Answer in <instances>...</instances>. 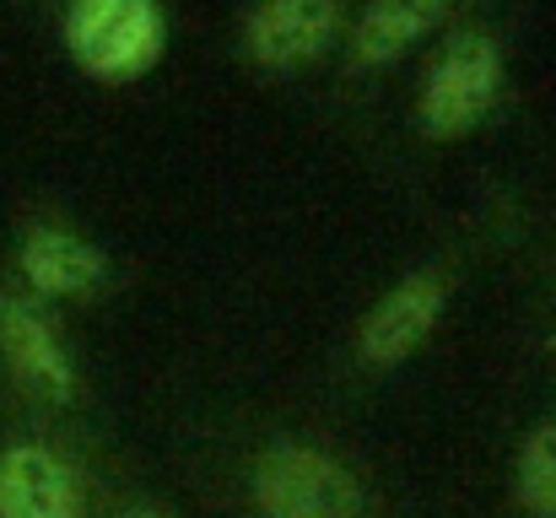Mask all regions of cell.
<instances>
[{"label": "cell", "instance_id": "277c9868", "mask_svg": "<svg viewBox=\"0 0 556 518\" xmlns=\"http://www.w3.org/2000/svg\"><path fill=\"white\" fill-rule=\"evenodd\" d=\"M0 362L11 367V378L22 389H33L54 405H71L81 389L76 356L60 336V325L16 292H0Z\"/></svg>", "mask_w": 556, "mask_h": 518}, {"label": "cell", "instance_id": "8992f818", "mask_svg": "<svg viewBox=\"0 0 556 518\" xmlns=\"http://www.w3.org/2000/svg\"><path fill=\"white\" fill-rule=\"evenodd\" d=\"M16 270L38 298H98L109 287V260L98 243H87L71 227H27L16 243Z\"/></svg>", "mask_w": 556, "mask_h": 518}, {"label": "cell", "instance_id": "6da1fadb", "mask_svg": "<svg viewBox=\"0 0 556 518\" xmlns=\"http://www.w3.org/2000/svg\"><path fill=\"white\" fill-rule=\"evenodd\" d=\"M260 518H363V481L314 443H270L249 470Z\"/></svg>", "mask_w": 556, "mask_h": 518}, {"label": "cell", "instance_id": "9c48e42d", "mask_svg": "<svg viewBox=\"0 0 556 518\" xmlns=\"http://www.w3.org/2000/svg\"><path fill=\"white\" fill-rule=\"evenodd\" d=\"M448 5L454 0H368V11L352 27V65L372 71V65L400 60L416 38H427L443 22Z\"/></svg>", "mask_w": 556, "mask_h": 518}, {"label": "cell", "instance_id": "30bf717a", "mask_svg": "<svg viewBox=\"0 0 556 518\" xmlns=\"http://www.w3.org/2000/svg\"><path fill=\"white\" fill-rule=\"evenodd\" d=\"M514 492H519V508L530 518H556V421H541L525 438Z\"/></svg>", "mask_w": 556, "mask_h": 518}, {"label": "cell", "instance_id": "8fae6325", "mask_svg": "<svg viewBox=\"0 0 556 518\" xmlns=\"http://www.w3.org/2000/svg\"><path fill=\"white\" fill-rule=\"evenodd\" d=\"M114 518H174L168 508H152V503H130V508H119Z\"/></svg>", "mask_w": 556, "mask_h": 518}, {"label": "cell", "instance_id": "3957f363", "mask_svg": "<svg viewBox=\"0 0 556 518\" xmlns=\"http://www.w3.org/2000/svg\"><path fill=\"white\" fill-rule=\"evenodd\" d=\"M497 87H503V54L486 33H459L438 65L427 71V87H421V130L438 136V141H454L465 130H476L492 103H497Z\"/></svg>", "mask_w": 556, "mask_h": 518}, {"label": "cell", "instance_id": "52a82bcc", "mask_svg": "<svg viewBox=\"0 0 556 518\" xmlns=\"http://www.w3.org/2000/svg\"><path fill=\"white\" fill-rule=\"evenodd\" d=\"M341 27V5L336 0H260L249 11V27H243V49L270 65V71H292V65H308L330 49Z\"/></svg>", "mask_w": 556, "mask_h": 518}, {"label": "cell", "instance_id": "5b68a950", "mask_svg": "<svg viewBox=\"0 0 556 518\" xmlns=\"http://www.w3.org/2000/svg\"><path fill=\"white\" fill-rule=\"evenodd\" d=\"M443 303H448V281L438 270H416L400 287H389L372 303L363 330H357V362L372 367V372H389V367L410 362L427 345V336L438 330Z\"/></svg>", "mask_w": 556, "mask_h": 518}, {"label": "cell", "instance_id": "ba28073f", "mask_svg": "<svg viewBox=\"0 0 556 518\" xmlns=\"http://www.w3.org/2000/svg\"><path fill=\"white\" fill-rule=\"evenodd\" d=\"M0 518H81V481L49 443L0 448Z\"/></svg>", "mask_w": 556, "mask_h": 518}, {"label": "cell", "instance_id": "7a4b0ae2", "mask_svg": "<svg viewBox=\"0 0 556 518\" xmlns=\"http://www.w3.org/2000/svg\"><path fill=\"white\" fill-rule=\"evenodd\" d=\"M163 5L157 0H71L65 49L98 81H136L163 60Z\"/></svg>", "mask_w": 556, "mask_h": 518}]
</instances>
